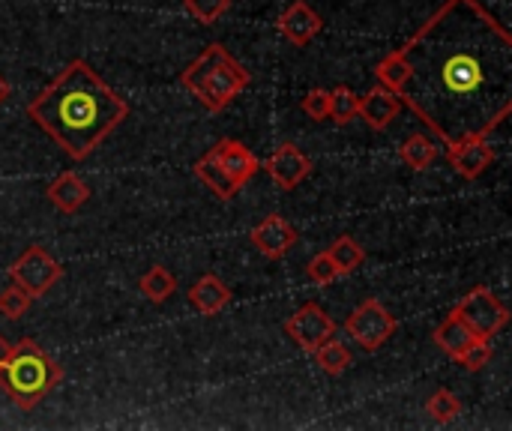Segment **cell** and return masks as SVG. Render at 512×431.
<instances>
[{"label": "cell", "mask_w": 512, "mask_h": 431, "mask_svg": "<svg viewBox=\"0 0 512 431\" xmlns=\"http://www.w3.org/2000/svg\"><path fill=\"white\" fill-rule=\"evenodd\" d=\"M321 27H324L321 15H318L306 0L291 3V6L279 15V30H282V36H285L288 42L300 45V48L309 45V42L321 33Z\"/></svg>", "instance_id": "13"}, {"label": "cell", "mask_w": 512, "mask_h": 431, "mask_svg": "<svg viewBox=\"0 0 512 431\" xmlns=\"http://www.w3.org/2000/svg\"><path fill=\"white\" fill-rule=\"evenodd\" d=\"M228 303H231V291H228V285H225L219 276H213V273L201 276V279L189 288V306H192L198 315H204V318L219 315Z\"/></svg>", "instance_id": "15"}, {"label": "cell", "mask_w": 512, "mask_h": 431, "mask_svg": "<svg viewBox=\"0 0 512 431\" xmlns=\"http://www.w3.org/2000/svg\"><path fill=\"white\" fill-rule=\"evenodd\" d=\"M426 411H429V417H432L435 423L447 426V423H453V420L462 414V402H459V396H456V393H450V390H438L435 396H429Z\"/></svg>", "instance_id": "25"}, {"label": "cell", "mask_w": 512, "mask_h": 431, "mask_svg": "<svg viewBox=\"0 0 512 431\" xmlns=\"http://www.w3.org/2000/svg\"><path fill=\"white\" fill-rule=\"evenodd\" d=\"M453 315L477 336V339H495L507 324H510V309L489 291V288H474L468 291Z\"/></svg>", "instance_id": "5"}, {"label": "cell", "mask_w": 512, "mask_h": 431, "mask_svg": "<svg viewBox=\"0 0 512 431\" xmlns=\"http://www.w3.org/2000/svg\"><path fill=\"white\" fill-rule=\"evenodd\" d=\"M252 243H255V249L261 252V255H267V258H285L288 255V249L297 243V231H294V225L288 222V219H282L279 213H273V216H267V219H261L255 228H252Z\"/></svg>", "instance_id": "12"}, {"label": "cell", "mask_w": 512, "mask_h": 431, "mask_svg": "<svg viewBox=\"0 0 512 431\" xmlns=\"http://www.w3.org/2000/svg\"><path fill=\"white\" fill-rule=\"evenodd\" d=\"M264 171L270 174V180H273L276 186H282V189H297V186L309 177L312 162H309V156H306L300 147L282 144V147H276V150L264 159Z\"/></svg>", "instance_id": "10"}, {"label": "cell", "mask_w": 512, "mask_h": 431, "mask_svg": "<svg viewBox=\"0 0 512 431\" xmlns=\"http://www.w3.org/2000/svg\"><path fill=\"white\" fill-rule=\"evenodd\" d=\"M327 255L333 258V264L339 267V276H348V273H354V270H360V264L366 261V252L360 249V243L354 240V237H339L330 249H327Z\"/></svg>", "instance_id": "22"}, {"label": "cell", "mask_w": 512, "mask_h": 431, "mask_svg": "<svg viewBox=\"0 0 512 431\" xmlns=\"http://www.w3.org/2000/svg\"><path fill=\"white\" fill-rule=\"evenodd\" d=\"M471 342H477V336H474L456 315H450V318L435 330V345H438L444 354H450L453 360H459V354H462Z\"/></svg>", "instance_id": "19"}, {"label": "cell", "mask_w": 512, "mask_h": 431, "mask_svg": "<svg viewBox=\"0 0 512 431\" xmlns=\"http://www.w3.org/2000/svg\"><path fill=\"white\" fill-rule=\"evenodd\" d=\"M210 153L216 156L219 168L228 174V180H231L237 189H243V186H246L258 171H261L258 156H255L243 141H237V138H225V141H219L216 147H210Z\"/></svg>", "instance_id": "11"}, {"label": "cell", "mask_w": 512, "mask_h": 431, "mask_svg": "<svg viewBox=\"0 0 512 431\" xmlns=\"http://www.w3.org/2000/svg\"><path fill=\"white\" fill-rule=\"evenodd\" d=\"M9 351H12V345H9V342L3 339V333H0V366H3V360L9 357Z\"/></svg>", "instance_id": "31"}, {"label": "cell", "mask_w": 512, "mask_h": 431, "mask_svg": "<svg viewBox=\"0 0 512 431\" xmlns=\"http://www.w3.org/2000/svg\"><path fill=\"white\" fill-rule=\"evenodd\" d=\"M195 177H198V180H201V183H204L216 198H219V201H231V198L240 192V189L228 180V174L219 168V162H216V156H213L210 150L195 162Z\"/></svg>", "instance_id": "17"}, {"label": "cell", "mask_w": 512, "mask_h": 431, "mask_svg": "<svg viewBox=\"0 0 512 431\" xmlns=\"http://www.w3.org/2000/svg\"><path fill=\"white\" fill-rule=\"evenodd\" d=\"M375 78L381 81V87H387V90H393V93H402L405 84H408V78H411V66H408L405 54H402V51L384 54V57L375 63Z\"/></svg>", "instance_id": "18"}, {"label": "cell", "mask_w": 512, "mask_h": 431, "mask_svg": "<svg viewBox=\"0 0 512 431\" xmlns=\"http://www.w3.org/2000/svg\"><path fill=\"white\" fill-rule=\"evenodd\" d=\"M315 363L327 372V375H342V372H348V366L354 363V357H351V351L339 342V339H327L318 351H315Z\"/></svg>", "instance_id": "23"}, {"label": "cell", "mask_w": 512, "mask_h": 431, "mask_svg": "<svg viewBox=\"0 0 512 431\" xmlns=\"http://www.w3.org/2000/svg\"><path fill=\"white\" fill-rule=\"evenodd\" d=\"M9 276L18 288H24L30 297H45L60 279H63V267L42 249V246H30L24 249V255L9 267Z\"/></svg>", "instance_id": "7"}, {"label": "cell", "mask_w": 512, "mask_h": 431, "mask_svg": "<svg viewBox=\"0 0 512 431\" xmlns=\"http://www.w3.org/2000/svg\"><path fill=\"white\" fill-rule=\"evenodd\" d=\"M138 291L144 294V300L150 303H165L174 291H177V279L171 276L168 267H150L141 279H138Z\"/></svg>", "instance_id": "20"}, {"label": "cell", "mask_w": 512, "mask_h": 431, "mask_svg": "<svg viewBox=\"0 0 512 431\" xmlns=\"http://www.w3.org/2000/svg\"><path fill=\"white\" fill-rule=\"evenodd\" d=\"M129 114L87 60L66 63L57 78L27 105V117L75 162L87 159Z\"/></svg>", "instance_id": "2"}, {"label": "cell", "mask_w": 512, "mask_h": 431, "mask_svg": "<svg viewBox=\"0 0 512 431\" xmlns=\"http://www.w3.org/2000/svg\"><path fill=\"white\" fill-rule=\"evenodd\" d=\"M411 78L399 93L432 135L453 147L492 135L512 111V36L483 0H447L399 48Z\"/></svg>", "instance_id": "1"}, {"label": "cell", "mask_w": 512, "mask_h": 431, "mask_svg": "<svg viewBox=\"0 0 512 431\" xmlns=\"http://www.w3.org/2000/svg\"><path fill=\"white\" fill-rule=\"evenodd\" d=\"M30 300H33V297H30L24 288H18V285L12 282L9 288H3V291H0V315H3V318H9V321H18V318H24V315H27Z\"/></svg>", "instance_id": "26"}, {"label": "cell", "mask_w": 512, "mask_h": 431, "mask_svg": "<svg viewBox=\"0 0 512 431\" xmlns=\"http://www.w3.org/2000/svg\"><path fill=\"white\" fill-rule=\"evenodd\" d=\"M306 273H309V279H312L315 285H330V282H336V279H339V267L333 264V258H330L327 252L315 255V258L309 261Z\"/></svg>", "instance_id": "29"}, {"label": "cell", "mask_w": 512, "mask_h": 431, "mask_svg": "<svg viewBox=\"0 0 512 431\" xmlns=\"http://www.w3.org/2000/svg\"><path fill=\"white\" fill-rule=\"evenodd\" d=\"M399 111H402L399 93H393L387 87H375L366 96H360V114L357 117H363L375 132H381V129H387L396 120Z\"/></svg>", "instance_id": "14"}, {"label": "cell", "mask_w": 512, "mask_h": 431, "mask_svg": "<svg viewBox=\"0 0 512 431\" xmlns=\"http://www.w3.org/2000/svg\"><path fill=\"white\" fill-rule=\"evenodd\" d=\"M360 114V96L351 90V87H345V84H339L336 90H330V117L336 120V123H351L354 117Z\"/></svg>", "instance_id": "24"}, {"label": "cell", "mask_w": 512, "mask_h": 431, "mask_svg": "<svg viewBox=\"0 0 512 431\" xmlns=\"http://www.w3.org/2000/svg\"><path fill=\"white\" fill-rule=\"evenodd\" d=\"M48 201H51L60 213H78V210L90 201V186H87L78 174L66 171V174H60V177L48 186Z\"/></svg>", "instance_id": "16"}, {"label": "cell", "mask_w": 512, "mask_h": 431, "mask_svg": "<svg viewBox=\"0 0 512 431\" xmlns=\"http://www.w3.org/2000/svg\"><path fill=\"white\" fill-rule=\"evenodd\" d=\"M300 105L312 120H327L330 117V90H309Z\"/></svg>", "instance_id": "30"}, {"label": "cell", "mask_w": 512, "mask_h": 431, "mask_svg": "<svg viewBox=\"0 0 512 431\" xmlns=\"http://www.w3.org/2000/svg\"><path fill=\"white\" fill-rule=\"evenodd\" d=\"M183 6H186V12H189L195 21L213 24V21H219V18L228 12L231 0H183Z\"/></svg>", "instance_id": "28"}, {"label": "cell", "mask_w": 512, "mask_h": 431, "mask_svg": "<svg viewBox=\"0 0 512 431\" xmlns=\"http://www.w3.org/2000/svg\"><path fill=\"white\" fill-rule=\"evenodd\" d=\"M180 81L210 114H219L231 99H237L249 87V72L228 54L225 45L210 42L183 69Z\"/></svg>", "instance_id": "3"}, {"label": "cell", "mask_w": 512, "mask_h": 431, "mask_svg": "<svg viewBox=\"0 0 512 431\" xmlns=\"http://www.w3.org/2000/svg\"><path fill=\"white\" fill-rule=\"evenodd\" d=\"M285 336L306 354H315L327 339L336 336V321L321 309L318 303L300 306L288 321H285Z\"/></svg>", "instance_id": "8"}, {"label": "cell", "mask_w": 512, "mask_h": 431, "mask_svg": "<svg viewBox=\"0 0 512 431\" xmlns=\"http://www.w3.org/2000/svg\"><path fill=\"white\" fill-rule=\"evenodd\" d=\"M6 99H9V84H6V78L0 75V105H3Z\"/></svg>", "instance_id": "32"}, {"label": "cell", "mask_w": 512, "mask_h": 431, "mask_svg": "<svg viewBox=\"0 0 512 431\" xmlns=\"http://www.w3.org/2000/svg\"><path fill=\"white\" fill-rule=\"evenodd\" d=\"M60 381V366L33 339L18 342L0 366V390L24 411L36 408Z\"/></svg>", "instance_id": "4"}, {"label": "cell", "mask_w": 512, "mask_h": 431, "mask_svg": "<svg viewBox=\"0 0 512 431\" xmlns=\"http://www.w3.org/2000/svg\"><path fill=\"white\" fill-rule=\"evenodd\" d=\"M399 153H402L405 165H411L414 171H426V168L435 162V156H438V147H435V141H432L429 135H423V132H414V135H408V138L402 141Z\"/></svg>", "instance_id": "21"}, {"label": "cell", "mask_w": 512, "mask_h": 431, "mask_svg": "<svg viewBox=\"0 0 512 431\" xmlns=\"http://www.w3.org/2000/svg\"><path fill=\"white\" fill-rule=\"evenodd\" d=\"M396 327H399L396 318L384 309L381 300H363V303L351 312V318L345 321L348 336H351L363 351H378V348H384V345L393 339Z\"/></svg>", "instance_id": "6"}, {"label": "cell", "mask_w": 512, "mask_h": 431, "mask_svg": "<svg viewBox=\"0 0 512 431\" xmlns=\"http://www.w3.org/2000/svg\"><path fill=\"white\" fill-rule=\"evenodd\" d=\"M492 357H495V351H492L489 339H477V342H471V345L459 354L456 363H459L465 372H480V369H486V366L492 363Z\"/></svg>", "instance_id": "27"}, {"label": "cell", "mask_w": 512, "mask_h": 431, "mask_svg": "<svg viewBox=\"0 0 512 431\" xmlns=\"http://www.w3.org/2000/svg\"><path fill=\"white\" fill-rule=\"evenodd\" d=\"M447 159H450V165H453V171L459 177L477 180L495 162V150L489 144V135H468V138L456 141L453 147H447Z\"/></svg>", "instance_id": "9"}]
</instances>
